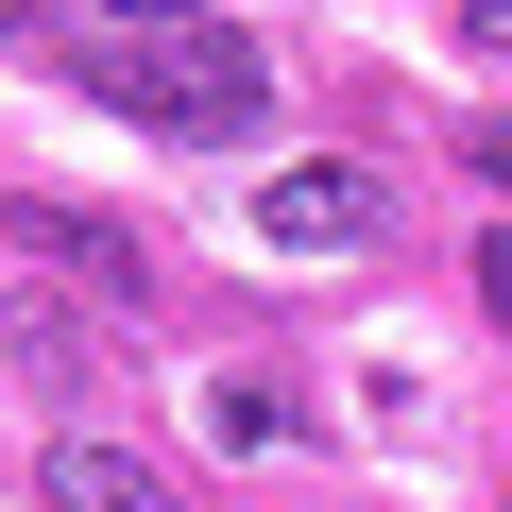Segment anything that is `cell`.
<instances>
[{
  "instance_id": "cell-4",
  "label": "cell",
  "mask_w": 512,
  "mask_h": 512,
  "mask_svg": "<svg viewBox=\"0 0 512 512\" xmlns=\"http://www.w3.org/2000/svg\"><path fill=\"white\" fill-rule=\"evenodd\" d=\"M52 512H188V495H171V478H154L137 444H103V427H69V444H52Z\"/></svg>"
},
{
  "instance_id": "cell-2",
  "label": "cell",
  "mask_w": 512,
  "mask_h": 512,
  "mask_svg": "<svg viewBox=\"0 0 512 512\" xmlns=\"http://www.w3.org/2000/svg\"><path fill=\"white\" fill-rule=\"evenodd\" d=\"M256 239H274V256H359L376 239V171H342V154L274 171V188H256Z\"/></svg>"
},
{
  "instance_id": "cell-10",
  "label": "cell",
  "mask_w": 512,
  "mask_h": 512,
  "mask_svg": "<svg viewBox=\"0 0 512 512\" xmlns=\"http://www.w3.org/2000/svg\"><path fill=\"white\" fill-rule=\"evenodd\" d=\"M0 35H35V0H0Z\"/></svg>"
},
{
  "instance_id": "cell-6",
  "label": "cell",
  "mask_w": 512,
  "mask_h": 512,
  "mask_svg": "<svg viewBox=\"0 0 512 512\" xmlns=\"http://www.w3.org/2000/svg\"><path fill=\"white\" fill-rule=\"evenodd\" d=\"M461 171H478V188H495V222H512V103H495V120H461Z\"/></svg>"
},
{
  "instance_id": "cell-9",
  "label": "cell",
  "mask_w": 512,
  "mask_h": 512,
  "mask_svg": "<svg viewBox=\"0 0 512 512\" xmlns=\"http://www.w3.org/2000/svg\"><path fill=\"white\" fill-rule=\"evenodd\" d=\"M103 18H137V35H171V18H205V0H103Z\"/></svg>"
},
{
  "instance_id": "cell-3",
  "label": "cell",
  "mask_w": 512,
  "mask_h": 512,
  "mask_svg": "<svg viewBox=\"0 0 512 512\" xmlns=\"http://www.w3.org/2000/svg\"><path fill=\"white\" fill-rule=\"evenodd\" d=\"M0 239L52 256V274H86V308H120V291H137V239H120V222H86V205H35V188H18V205H0Z\"/></svg>"
},
{
  "instance_id": "cell-7",
  "label": "cell",
  "mask_w": 512,
  "mask_h": 512,
  "mask_svg": "<svg viewBox=\"0 0 512 512\" xmlns=\"http://www.w3.org/2000/svg\"><path fill=\"white\" fill-rule=\"evenodd\" d=\"M478 308H495V342H512V222L478 239Z\"/></svg>"
},
{
  "instance_id": "cell-1",
  "label": "cell",
  "mask_w": 512,
  "mask_h": 512,
  "mask_svg": "<svg viewBox=\"0 0 512 512\" xmlns=\"http://www.w3.org/2000/svg\"><path fill=\"white\" fill-rule=\"evenodd\" d=\"M69 86H103V103L154 120V137H256V120H274V69H256L222 18H171V35H69Z\"/></svg>"
},
{
  "instance_id": "cell-5",
  "label": "cell",
  "mask_w": 512,
  "mask_h": 512,
  "mask_svg": "<svg viewBox=\"0 0 512 512\" xmlns=\"http://www.w3.org/2000/svg\"><path fill=\"white\" fill-rule=\"evenodd\" d=\"M205 427L256 461V444H291V376H205Z\"/></svg>"
},
{
  "instance_id": "cell-8",
  "label": "cell",
  "mask_w": 512,
  "mask_h": 512,
  "mask_svg": "<svg viewBox=\"0 0 512 512\" xmlns=\"http://www.w3.org/2000/svg\"><path fill=\"white\" fill-rule=\"evenodd\" d=\"M461 35H478V52H495V69H512V0H461Z\"/></svg>"
}]
</instances>
